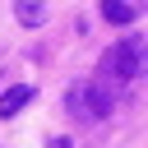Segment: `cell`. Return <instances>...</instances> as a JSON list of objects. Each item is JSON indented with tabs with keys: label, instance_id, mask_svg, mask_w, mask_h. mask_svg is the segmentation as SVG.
<instances>
[{
	"label": "cell",
	"instance_id": "cell-1",
	"mask_svg": "<svg viewBox=\"0 0 148 148\" xmlns=\"http://www.w3.org/2000/svg\"><path fill=\"white\" fill-rule=\"evenodd\" d=\"M102 74H106V79H120V83H125V79H139V74H143V42H139V37H120V42L102 56Z\"/></svg>",
	"mask_w": 148,
	"mask_h": 148
},
{
	"label": "cell",
	"instance_id": "cell-2",
	"mask_svg": "<svg viewBox=\"0 0 148 148\" xmlns=\"http://www.w3.org/2000/svg\"><path fill=\"white\" fill-rule=\"evenodd\" d=\"M116 106V97L106 92V83H74L69 88V111H79L83 120H102Z\"/></svg>",
	"mask_w": 148,
	"mask_h": 148
},
{
	"label": "cell",
	"instance_id": "cell-3",
	"mask_svg": "<svg viewBox=\"0 0 148 148\" xmlns=\"http://www.w3.org/2000/svg\"><path fill=\"white\" fill-rule=\"evenodd\" d=\"M28 102H32V88H28V83H18V88H9V92L0 97V116H18Z\"/></svg>",
	"mask_w": 148,
	"mask_h": 148
},
{
	"label": "cell",
	"instance_id": "cell-4",
	"mask_svg": "<svg viewBox=\"0 0 148 148\" xmlns=\"http://www.w3.org/2000/svg\"><path fill=\"white\" fill-rule=\"evenodd\" d=\"M102 14H106V23H134L139 18V9L130 0H102Z\"/></svg>",
	"mask_w": 148,
	"mask_h": 148
},
{
	"label": "cell",
	"instance_id": "cell-5",
	"mask_svg": "<svg viewBox=\"0 0 148 148\" xmlns=\"http://www.w3.org/2000/svg\"><path fill=\"white\" fill-rule=\"evenodd\" d=\"M42 14H46V9H42L37 0H18V23L32 28V23H42Z\"/></svg>",
	"mask_w": 148,
	"mask_h": 148
}]
</instances>
